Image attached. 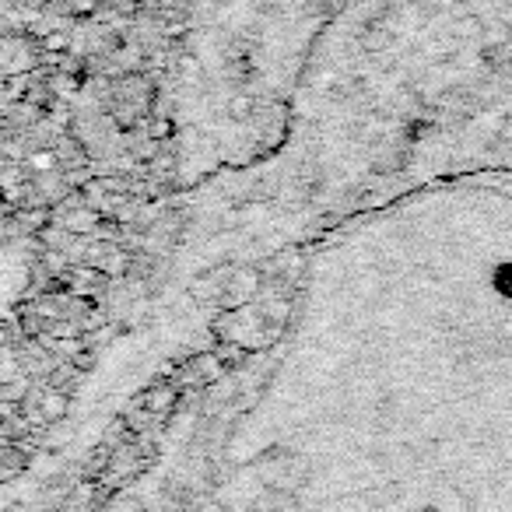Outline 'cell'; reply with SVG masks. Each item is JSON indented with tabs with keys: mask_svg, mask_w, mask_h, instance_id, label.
Returning <instances> with one entry per match:
<instances>
[{
	"mask_svg": "<svg viewBox=\"0 0 512 512\" xmlns=\"http://www.w3.org/2000/svg\"><path fill=\"white\" fill-rule=\"evenodd\" d=\"M172 400H176V390H172V386H158V390L144 393V407H148V411H169Z\"/></svg>",
	"mask_w": 512,
	"mask_h": 512,
	"instance_id": "7a4b0ae2",
	"label": "cell"
},
{
	"mask_svg": "<svg viewBox=\"0 0 512 512\" xmlns=\"http://www.w3.org/2000/svg\"><path fill=\"white\" fill-rule=\"evenodd\" d=\"M22 467H25V460H22V453H18V449H11V446L0 449V477L18 474Z\"/></svg>",
	"mask_w": 512,
	"mask_h": 512,
	"instance_id": "3957f363",
	"label": "cell"
},
{
	"mask_svg": "<svg viewBox=\"0 0 512 512\" xmlns=\"http://www.w3.org/2000/svg\"><path fill=\"white\" fill-rule=\"evenodd\" d=\"M488 4V32L495 36V64L512 67V0H470Z\"/></svg>",
	"mask_w": 512,
	"mask_h": 512,
	"instance_id": "6da1fadb",
	"label": "cell"
}]
</instances>
